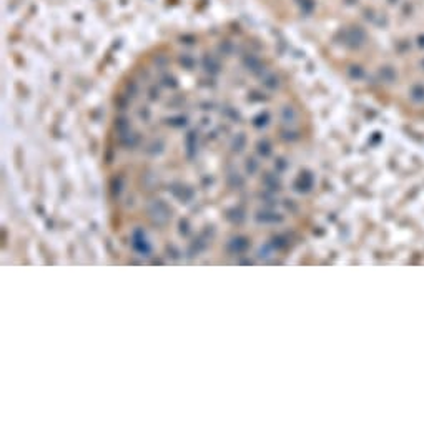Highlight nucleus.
Here are the masks:
<instances>
[{
  "label": "nucleus",
  "instance_id": "f257e3e1",
  "mask_svg": "<svg viewBox=\"0 0 424 424\" xmlns=\"http://www.w3.org/2000/svg\"><path fill=\"white\" fill-rule=\"evenodd\" d=\"M233 38L140 63L110 143L120 228L162 254H241L296 210L303 132L276 70Z\"/></svg>",
  "mask_w": 424,
  "mask_h": 424
}]
</instances>
